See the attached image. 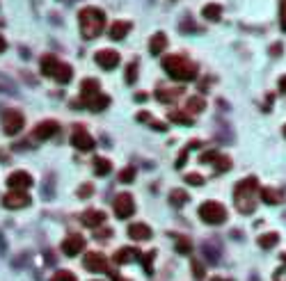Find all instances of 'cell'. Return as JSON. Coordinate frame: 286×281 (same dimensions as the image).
<instances>
[{"label":"cell","instance_id":"obj_1","mask_svg":"<svg viewBox=\"0 0 286 281\" xmlns=\"http://www.w3.org/2000/svg\"><path fill=\"white\" fill-rule=\"evenodd\" d=\"M78 25H80V34L87 42L97 39L103 32V28H106V14L99 7H83L78 14Z\"/></svg>","mask_w":286,"mask_h":281},{"label":"cell","instance_id":"obj_2","mask_svg":"<svg viewBox=\"0 0 286 281\" xmlns=\"http://www.w3.org/2000/svg\"><path fill=\"white\" fill-rule=\"evenodd\" d=\"M163 69L167 71V76H172L174 80H181V83H188V80L197 78V64L190 62L188 57H183V55L163 57Z\"/></svg>","mask_w":286,"mask_h":281},{"label":"cell","instance_id":"obj_3","mask_svg":"<svg viewBox=\"0 0 286 281\" xmlns=\"http://www.w3.org/2000/svg\"><path fill=\"white\" fill-rule=\"evenodd\" d=\"M257 192H259V181L254 179V176L240 181L234 190L236 208H238L240 213H245V215L254 213V208H257Z\"/></svg>","mask_w":286,"mask_h":281},{"label":"cell","instance_id":"obj_4","mask_svg":"<svg viewBox=\"0 0 286 281\" xmlns=\"http://www.w3.org/2000/svg\"><path fill=\"white\" fill-rule=\"evenodd\" d=\"M199 217H202V222H206V224L217 226V224H225L229 215H227V208L222 206V203L204 201L202 206H199Z\"/></svg>","mask_w":286,"mask_h":281},{"label":"cell","instance_id":"obj_5","mask_svg":"<svg viewBox=\"0 0 286 281\" xmlns=\"http://www.w3.org/2000/svg\"><path fill=\"white\" fill-rule=\"evenodd\" d=\"M112 208H115V215L119 217V220H129V217L135 213V201H133V197H131L129 192H121V194H117L115 197Z\"/></svg>","mask_w":286,"mask_h":281},{"label":"cell","instance_id":"obj_6","mask_svg":"<svg viewBox=\"0 0 286 281\" xmlns=\"http://www.w3.org/2000/svg\"><path fill=\"white\" fill-rule=\"evenodd\" d=\"M23 115H21L19 110H7L5 115H3V130H5V135H16L23 130Z\"/></svg>","mask_w":286,"mask_h":281},{"label":"cell","instance_id":"obj_7","mask_svg":"<svg viewBox=\"0 0 286 281\" xmlns=\"http://www.w3.org/2000/svg\"><path fill=\"white\" fill-rule=\"evenodd\" d=\"M71 144H74L78 151H92L94 149V137L83 128V126H76L74 133H71Z\"/></svg>","mask_w":286,"mask_h":281},{"label":"cell","instance_id":"obj_8","mask_svg":"<svg viewBox=\"0 0 286 281\" xmlns=\"http://www.w3.org/2000/svg\"><path fill=\"white\" fill-rule=\"evenodd\" d=\"M3 206L10 208V210H19V208L30 206V197L25 194V190H12L10 194H5V199H3Z\"/></svg>","mask_w":286,"mask_h":281},{"label":"cell","instance_id":"obj_9","mask_svg":"<svg viewBox=\"0 0 286 281\" xmlns=\"http://www.w3.org/2000/svg\"><path fill=\"white\" fill-rule=\"evenodd\" d=\"M83 265H85V270H89V272H108V261H106V256H103V254H99V252L85 254Z\"/></svg>","mask_w":286,"mask_h":281},{"label":"cell","instance_id":"obj_10","mask_svg":"<svg viewBox=\"0 0 286 281\" xmlns=\"http://www.w3.org/2000/svg\"><path fill=\"white\" fill-rule=\"evenodd\" d=\"M94 60H97V64L101 66V69L110 71V69H115V66L119 64L121 57H119V53H117V51H110V48H106V51H99Z\"/></svg>","mask_w":286,"mask_h":281},{"label":"cell","instance_id":"obj_11","mask_svg":"<svg viewBox=\"0 0 286 281\" xmlns=\"http://www.w3.org/2000/svg\"><path fill=\"white\" fill-rule=\"evenodd\" d=\"M85 249V238L78 233H71L69 238L62 242V252L67 254V256H76V254H80Z\"/></svg>","mask_w":286,"mask_h":281},{"label":"cell","instance_id":"obj_12","mask_svg":"<svg viewBox=\"0 0 286 281\" xmlns=\"http://www.w3.org/2000/svg\"><path fill=\"white\" fill-rule=\"evenodd\" d=\"M7 185H10L12 190H28L30 185H33V176H30L28 171L19 169V171H14V174H10Z\"/></svg>","mask_w":286,"mask_h":281},{"label":"cell","instance_id":"obj_13","mask_svg":"<svg viewBox=\"0 0 286 281\" xmlns=\"http://www.w3.org/2000/svg\"><path fill=\"white\" fill-rule=\"evenodd\" d=\"M80 222H83V226H87V229H99V226L106 222V213L89 208V210H85L83 215H80Z\"/></svg>","mask_w":286,"mask_h":281},{"label":"cell","instance_id":"obj_14","mask_svg":"<svg viewBox=\"0 0 286 281\" xmlns=\"http://www.w3.org/2000/svg\"><path fill=\"white\" fill-rule=\"evenodd\" d=\"M80 106H87L92 112H101V110H106L108 106H110V98L106 96V94H94V96H89V98H80Z\"/></svg>","mask_w":286,"mask_h":281},{"label":"cell","instance_id":"obj_15","mask_svg":"<svg viewBox=\"0 0 286 281\" xmlns=\"http://www.w3.org/2000/svg\"><path fill=\"white\" fill-rule=\"evenodd\" d=\"M57 130H60V124L53 119H46L42 121V124H37V128H35V137L37 139H48L53 137V135H57Z\"/></svg>","mask_w":286,"mask_h":281},{"label":"cell","instance_id":"obj_16","mask_svg":"<svg viewBox=\"0 0 286 281\" xmlns=\"http://www.w3.org/2000/svg\"><path fill=\"white\" fill-rule=\"evenodd\" d=\"M140 256H142V254H140V249H135V247H121L119 252L115 254V263H119V265H126V263L138 261Z\"/></svg>","mask_w":286,"mask_h":281},{"label":"cell","instance_id":"obj_17","mask_svg":"<svg viewBox=\"0 0 286 281\" xmlns=\"http://www.w3.org/2000/svg\"><path fill=\"white\" fill-rule=\"evenodd\" d=\"M259 199L266 203H270V206H277V203L284 201V194L279 192V190L275 188H259Z\"/></svg>","mask_w":286,"mask_h":281},{"label":"cell","instance_id":"obj_18","mask_svg":"<svg viewBox=\"0 0 286 281\" xmlns=\"http://www.w3.org/2000/svg\"><path fill=\"white\" fill-rule=\"evenodd\" d=\"M129 235L135 240V242H144V240L151 238V229H149L147 224H142V222H138V224L129 226Z\"/></svg>","mask_w":286,"mask_h":281},{"label":"cell","instance_id":"obj_19","mask_svg":"<svg viewBox=\"0 0 286 281\" xmlns=\"http://www.w3.org/2000/svg\"><path fill=\"white\" fill-rule=\"evenodd\" d=\"M131 28H133V25H131L129 21H117V23L110 25V39L119 42V39H124L126 34L131 32Z\"/></svg>","mask_w":286,"mask_h":281},{"label":"cell","instance_id":"obj_20","mask_svg":"<svg viewBox=\"0 0 286 281\" xmlns=\"http://www.w3.org/2000/svg\"><path fill=\"white\" fill-rule=\"evenodd\" d=\"M53 78H55L60 85H67L71 78H74V69H71L69 64H65V62H60L57 69H55V74H53Z\"/></svg>","mask_w":286,"mask_h":281},{"label":"cell","instance_id":"obj_21","mask_svg":"<svg viewBox=\"0 0 286 281\" xmlns=\"http://www.w3.org/2000/svg\"><path fill=\"white\" fill-rule=\"evenodd\" d=\"M165 48H167V37L163 32H156L151 37V42H149V51H151V55H161Z\"/></svg>","mask_w":286,"mask_h":281},{"label":"cell","instance_id":"obj_22","mask_svg":"<svg viewBox=\"0 0 286 281\" xmlns=\"http://www.w3.org/2000/svg\"><path fill=\"white\" fill-rule=\"evenodd\" d=\"M99 80H94V78H85L83 83H80V98H89V96H94V94H99Z\"/></svg>","mask_w":286,"mask_h":281},{"label":"cell","instance_id":"obj_23","mask_svg":"<svg viewBox=\"0 0 286 281\" xmlns=\"http://www.w3.org/2000/svg\"><path fill=\"white\" fill-rule=\"evenodd\" d=\"M39 64H42V74H44V76H51V78H53V74H55V69H57V64H60V60H57L55 55H44Z\"/></svg>","mask_w":286,"mask_h":281},{"label":"cell","instance_id":"obj_24","mask_svg":"<svg viewBox=\"0 0 286 281\" xmlns=\"http://www.w3.org/2000/svg\"><path fill=\"white\" fill-rule=\"evenodd\" d=\"M188 192H185V190H172L170 192V206L172 208H181V206H185V203H188Z\"/></svg>","mask_w":286,"mask_h":281},{"label":"cell","instance_id":"obj_25","mask_svg":"<svg viewBox=\"0 0 286 281\" xmlns=\"http://www.w3.org/2000/svg\"><path fill=\"white\" fill-rule=\"evenodd\" d=\"M204 108H206V103H204L202 96H190L188 103H185V112L188 115H199V112H204Z\"/></svg>","mask_w":286,"mask_h":281},{"label":"cell","instance_id":"obj_26","mask_svg":"<svg viewBox=\"0 0 286 281\" xmlns=\"http://www.w3.org/2000/svg\"><path fill=\"white\" fill-rule=\"evenodd\" d=\"M202 14H204V19H208V21H220L222 19V5L208 3V5L202 10Z\"/></svg>","mask_w":286,"mask_h":281},{"label":"cell","instance_id":"obj_27","mask_svg":"<svg viewBox=\"0 0 286 281\" xmlns=\"http://www.w3.org/2000/svg\"><path fill=\"white\" fill-rule=\"evenodd\" d=\"M181 92H183V89H158L156 98H158V101H163V103H172V101H176V98H179Z\"/></svg>","mask_w":286,"mask_h":281},{"label":"cell","instance_id":"obj_28","mask_svg":"<svg viewBox=\"0 0 286 281\" xmlns=\"http://www.w3.org/2000/svg\"><path fill=\"white\" fill-rule=\"evenodd\" d=\"M94 171H97V176H108L112 171V165L108 158H97L94 160Z\"/></svg>","mask_w":286,"mask_h":281},{"label":"cell","instance_id":"obj_29","mask_svg":"<svg viewBox=\"0 0 286 281\" xmlns=\"http://www.w3.org/2000/svg\"><path fill=\"white\" fill-rule=\"evenodd\" d=\"M277 242H279V235H277V233H263V235H259V247H261V249H272Z\"/></svg>","mask_w":286,"mask_h":281},{"label":"cell","instance_id":"obj_30","mask_svg":"<svg viewBox=\"0 0 286 281\" xmlns=\"http://www.w3.org/2000/svg\"><path fill=\"white\" fill-rule=\"evenodd\" d=\"M211 165L215 167V171H229L231 169V158L229 156H220V153H217L215 160H213Z\"/></svg>","mask_w":286,"mask_h":281},{"label":"cell","instance_id":"obj_31","mask_svg":"<svg viewBox=\"0 0 286 281\" xmlns=\"http://www.w3.org/2000/svg\"><path fill=\"white\" fill-rule=\"evenodd\" d=\"M170 119L176 121V124H181V126H193V117L183 115V112H170Z\"/></svg>","mask_w":286,"mask_h":281},{"label":"cell","instance_id":"obj_32","mask_svg":"<svg viewBox=\"0 0 286 281\" xmlns=\"http://www.w3.org/2000/svg\"><path fill=\"white\" fill-rule=\"evenodd\" d=\"M135 80H138V62H131V64L126 66V83L133 85Z\"/></svg>","mask_w":286,"mask_h":281},{"label":"cell","instance_id":"obj_33","mask_svg":"<svg viewBox=\"0 0 286 281\" xmlns=\"http://www.w3.org/2000/svg\"><path fill=\"white\" fill-rule=\"evenodd\" d=\"M117 179H119L121 183H133V179H135V167H126V169H121Z\"/></svg>","mask_w":286,"mask_h":281},{"label":"cell","instance_id":"obj_34","mask_svg":"<svg viewBox=\"0 0 286 281\" xmlns=\"http://www.w3.org/2000/svg\"><path fill=\"white\" fill-rule=\"evenodd\" d=\"M51 281H76V274L74 272H69V270H60V272L53 274Z\"/></svg>","mask_w":286,"mask_h":281},{"label":"cell","instance_id":"obj_35","mask_svg":"<svg viewBox=\"0 0 286 281\" xmlns=\"http://www.w3.org/2000/svg\"><path fill=\"white\" fill-rule=\"evenodd\" d=\"M176 252H179V254H190V252H193L190 240L188 238H179V240H176Z\"/></svg>","mask_w":286,"mask_h":281},{"label":"cell","instance_id":"obj_36","mask_svg":"<svg viewBox=\"0 0 286 281\" xmlns=\"http://www.w3.org/2000/svg\"><path fill=\"white\" fill-rule=\"evenodd\" d=\"M153 258H156V252H147L142 256V265H144V272H147V274H151V272H153V267H151Z\"/></svg>","mask_w":286,"mask_h":281},{"label":"cell","instance_id":"obj_37","mask_svg":"<svg viewBox=\"0 0 286 281\" xmlns=\"http://www.w3.org/2000/svg\"><path fill=\"white\" fill-rule=\"evenodd\" d=\"M0 92H7V94H16V87H14V83H12V80H7V78H3V76H0Z\"/></svg>","mask_w":286,"mask_h":281},{"label":"cell","instance_id":"obj_38","mask_svg":"<svg viewBox=\"0 0 286 281\" xmlns=\"http://www.w3.org/2000/svg\"><path fill=\"white\" fill-rule=\"evenodd\" d=\"M185 183H190V185H204V179L199 174H185Z\"/></svg>","mask_w":286,"mask_h":281},{"label":"cell","instance_id":"obj_39","mask_svg":"<svg viewBox=\"0 0 286 281\" xmlns=\"http://www.w3.org/2000/svg\"><path fill=\"white\" fill-rule=\"evenodd\" d=\"M94 192V188H92V185H89V183H85V185H80V190H78V197H89V194H92Z\"/></svg>","mask_w":286,"mask_h":281},{"label":"cell","instance_id":"obj_40","mask_svg":"<svg viewBox=\"0 0 286 281\" xmlns=\"http://www.w3.org/2000/svg\"><path fill=\"white\" fill-rule=\"evenodd\" d=\"M188 153H190V147H185L183 151L179 153V160H176V167H179V169H181V167L185 165V158H188Z\"/></svg>","mask_w":286,"mask_h":281},{"label":"cell","instance_id":"obj_41","mask_svg":"<svg viewBox=\"0 0 286 281\" xmlns=\"http://www.w3.org/2000/svg\"><path fill=\"white\" fill-rule=\"evenodd\" d=\"M193 272H195V276H197V279H202V276H204V265L199 261H193Z\"/></svg>","mask_w":286,"mask_h":281},{"label":"cell","instance_id":"obj_42","mask_svg":"<svg viewBox=\"0 0 286 281\" xmlns=\"http://www.w3.org/2000/svg\"><path fill=\"white\" fill-rule=\"evenodd\" d=\"M181 30H183V32H188V30H193V32H199V28L193 23V21H185V23H181Z\"/></svg>","mask_w":286,"mask_h":281},{"label":"cell","instance_id":"obj_43","mask_svg":"<svg viewBox=\"0 0 286 281\" xmlns=\"http://www.w3.org/2000/svg\"><path fill=\"white\" fill-rule=\"evenodd\" d=\"M215 156H217L215 151H208V153H202V158H199V160H202V162H206V165H208V162H213V160H215Z\"/></svg>","mask_w":286,"mask_h":281},{"label":"cell","instance_id":"obj_44","mask_svg":"<svg viewBox=\"0 0 286 281\" xmlns=\"http://www.w3.org/2000/svg\"><path fill=\"white\" fill-rule=\"evenodd\" d=\"M281 51H284V46H281V44H272V46H270V55L272 57H277Z\"/></svg>","mask_w":286,"mask_h":281},{"label":"cell","instance_id":"obj_45","mask_svg":"<svg viewBox=\"0 0 286 281\" xmlns=\"http://www.w3.org/2000/svg\"><path fill=\"white\" fill-rule=\"evenodd\" d=\"M281 28L286 30V0H281Z\"/></svg>","mask_w":286,"mask_h":281},{"label":"cell","instance_id":"obj_46","mask_svg":"<svg viewBox=\"0 0 286 281\" xmlns=\"http://www.w3.org/2000/svg\"><path fill=\"white\" fill-rule=\"evenodd\" d=\"M151 128H156V130H161L163 133V130H167V126L161 124V121H156V119H151Z\"/></svg>","mask_w":286,"mask_h":281},{"label":"cell","instance_id":"obj_47","mask_svg":"<svg viewBox=\"0 0 286 281\" xmlns=\"http://www.w3.org/2000/svg\"><path fill=\"white\" fill-rule=\"evenodd\" d=\"M279 92L286 94V76H281V78H279Z\"/></svg>","mask_w":286,"mask_h":281},{"label":"cell","instance_id":"obj_48","mask_svg":"<svg viewBox=\"0 0 286 281\" xmlns=\"http://www.w3.org/2000/svg\"><path fill=\"white\" fill-rule=\"evenodd\" d=\"M112 281H131V279H124V276H119V274H115V272H112Z\"/></svg>","mask_w":286,"mask_h":281},{"label":"cell","instance_id":"obj_49","mask_svg":"<svg viewBox=\"0 0 286 281\" xmlns=\"http://www.w3.org/2000/svg\"><path fill=\"white\" fill-rule=\"evenodd\" d=\"M5 48H7V42H5L3 37H0V51H5Z\"/></svg>","mask_w":286,"mask_h":281},{"label":"cell","instance_id":"obj_50","mask_svg":"<svg viewBox=\"0 0 286 281\" xmlns=\"http://www.w3.org/2000/svg\"><path fill=\"white\" fill-rule=\"evenodd\" d=\"M281 133H284V137H286V126H284V128H281Z\"/></svg>","mask_w":286,"mask_h":281}]
</instances>
